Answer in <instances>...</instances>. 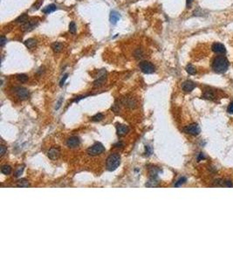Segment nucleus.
I'll list each match as a JSON object with an SVG mask.
<instances>
[{"instance_id":"nucleus-34","label":"nucleus","mask_w":233,"mask_h":262,"mask_svg":"<svg viewBox=\"0 0 233 262\" xmlns=\"http://www.w3.org/2000/svg\"><path fill=\"white\" fill-rule=\"evenodd\" d=\"M204 158H205L204 155L202 154V153H200V154L198 155V156H197V161L199 162V161H201L202 159H204Z\"/></svg>"},{"instance_id":"nucleus-27","label":"nucleus","mask_w":233,"mask_h":262,"mask_svg":"<svg viewBox=\"0 0 233 262\" xmlns=\"http://www.w3.org/2000/svg\"><path fill=\"white\" fill-rule=\"evenodd\" d=\"M135 57L136 59H141L143 57V53L141 49H137L135 52Z\"/></svg>"},{"instance_id":"nucleus-5","label":"nucleus","mask_w":233,"mask_h":262,"mask_svg":"<svg viewBox=\"0 0 233 262\" xmlns=\"http://www.w3.org/2000/svg\"><path fill=\"white\" fill-rule=\"evenodd\" d=\"M139 66H140V69L141 70V72L144 73V74H153V73L155 71V66H154L151 62H149V61L141 62Z\"/></svg>"},{"instance_id":"nucleus-32","label":"nucleus","mask_w":233,"mask_h":262,"mask_svg":"<svg viewBox=\"0 0 233 262\" xmlns=\"http://www.w3.org/2000/svg\"><path fill=\"white\" fill-rule=\"evenodd\" d=\"M0 150H1V156H4V154H5V152H6V148L4 146V145H2L1 147H0Z\"/></svg>"},{"instance_id":"nucleus-14","label":"nucleus","mask_w":233,"mask_h":262,"mask_svg":"<svg viewBox=\"0 0 233 262\" xmlns=\"http://www.w3.org/2000/svg\"><path fill=\"white\" fill-rule=\"evenodd\" d=\"M122 103L124 104V106L130 108H135L137 105V102L134 98H124L122 100Z\"/></svg>"},{"instance_id":"nucleus-24","label":"nucleus","mask_w":233,"mask_h":262,"mask_svg":"<svg viewBox=\"0 0 233 262\" xmlns=\"http://www.w3.org/2000/svg\"><path fill=\"white\" fill-rule=\"evenodd\" d=\"M27 19H28V17L26 14H23V15L19 16L17 18V20H16V22L17 23H25L26 21H27Z\"/></svg>"},{"instance_id":"nucleus-11","label":"nucleus","mask_w":233,"mask_h":262,"mask_svg":"<svg viewBox=\"0 0 233 262\" xmlns=\"http://www.w3.org/2000/svg\"><path fill=\"white\" fill-rule=\"evenodd\" d=\"M196 88V84L191 81V80H186L183 83L182 85V88L184 92H191L192 90H194V88Z\"/></svg>"},{"instance_id":"nucleus-29","label":"nucleus","mask_w":233,"mask_h":262,"mask_svg":"<svg viewBox=\"0 0 233 262\" xmlns=\"http://www.w3.org/2000/svg\"><path fill=\"white\" fill-rule=\"evenodd\" d=\"M23 170H24V167L23 166H20V167H18L15 171V174H14V176H15L16 177H18L22 173H23Z\"/></svg>"},{"instance_id":"nucleus-16","label":"nucleus","mask_w":233,"mask_h":262,"mask_svg":"<svg viewBox=\"0 0 233 262\" xmlns=\"http://www.w3.org/2000/svg\"><path fill=\"white\" fill-rule=\"evenodd\" d=\"M202 97H203L204 99H207V100H213V99L215 98V93H214V92H213L211 89L205 90L204 93H203Z\"/></svg>"},{"instance_id":"nucleus-1","label":"nucleus","mask_w":233,"mask_h":262,"mask_svg":"<svg viewBox=\"0 0 233 262\" xmlns=\"http://www.w3.org/2000/svg\"><path fill=\"white\" fill-rule=\"evenodd\" d=\"M211 66L214 72L218 74H223L227 71L229 67V61L225 56H216L211 62Z\"/></svg>"},{"instance_id":"nucleus-28","label":"nucleus","mask_w":233,"mask_h":262,"mask_svg":"<svg viewBox=\"0 0 233 262\" xmlns=\"http://www.w3.org/2000/svg\"><path fill=\"white\" fill-rule=\"evenodd\" d=\"M186 177H181L175 184V187H179V186H181V185H183V184H184L185 182H186Z\"/></svg>"},{"instance_id":"nucleus-25","label":"nucleus","mask_w":233,"mask_h":262,"mask_svg":"<svg viewBox=\"0 0 233 262\" xmlns=\"http://www.w3.org/2000/svg\"><path fill=\"white\" fill-rule=\"evenodd\" d=\"M103 117H104V115L101 113H99V114L95 115L94 116L92 117V121L93 122H100V121H101L103 119Z\"/></svg>"},{"instance_id":"nucleus-13","label":"nucleus","mask_w":233,"mask_h":262,"mask_svg":"<svg viewBox=\"0 0 233 262\" xmlns=\"http://www.w3.org/2000/svg\"><path fill=\"white\" fill-rule=\"evenodd\" d=\"M105 80H106V71L104 69H102V71H100V76L94 81V87H100V86L103 85Z\"/></svg>"},{"instance_id":"nucleus-17","label":"nucleus","mask_w":233,"mask_h":262,"mask_svg":"<svg viewBox=\"0 0 233 262\" xmlns=\"http://www.w3.org/2000/svg\"><path fill=\"white\" fill-rule=\"evenodd\" d=\"M17 187H25V188H26V187H29L30 186V184H29V181L26 179V178H21V179H19L17 182Z\"/></svg>"},{"instance_id":"nucleus-33","label":"nucleus","mask_w":233,"mask_h":262,"mask_svg":"<svg viewBox=\"0 0 233 262\" xmlns=\"http://www.w3.org/2000/svg\"><path fill=\"white\" fill-rule=\"evenodd\" d=\"M6 42H7V39H6L4 36H2V38H1V46H4V45Z\"/></svg>"},{"instance_id":"nucleus-26","label":"nucleus","mask_w":233,"mask_h":262,"mask_svg":"<svg viewBox=\"0 0 233 262\" xmlns=\"http://www.w3.org/2000/svg\"><path fill=\"white\" fill-rule=\"evenodd\" d=\"M69 31L73 34H74L76 32V25L74 22H71L69 24Z\"/></svg>"},{"instance_id":"nucleus-7","label":"nucleus","mask_w":233,"mask_h":262,"mask_svg":"<svg viewBox=\"0 0 233 262\" xmlns=\"http://www.w3.org/2000/svg\"><path fill=\"white\" fill-rule=\"evenodd\" d=\"M211 50L214 52V53H218V54H224L225 53H226V48H225V46H224L223 44H221V43H218V42H215L212 46H211Z\"/></svg>"},{"instance_id":"nucleus-37","label":"nucleus","mask_w":233,"mask_h":262,"mask_svg":"<svg viewBox=\"0 0 233 262\" xmlns=\"http://www.w3.org/2000/svg\"><path fill=\"white\" fill-rule=\"evenodd\" d=\"M191 3H192V0H186V4H187V6H188V7H189V6H190Z\"/></svg>"},{"instance_id":"nucleus-9","label":"nucleus","mask_w":233,"mask_h":262,"mask_svg":"<svg viewBox=\"0 0 233 262\" xmlns=\"http://www.w3.org/2000/svg\"><path fill=\"white\" fill-rule=\"evenodd\" d=\"M129 130H130L129 127L127 125H124V124H120V125H117V127H116L117 135L119 136H124L129 132Z\"/></svg>"},{"instance_id":"nucleus-4","label":"nucleus","mask_w":233,"mask_h":262,"mask_svg":"<svg viewBox=\"0 0 233 262\" xmlns=\"http://www.w3.org/2000/svg\"><path fill=\"white\" fill-rule=\"evenodd\" d=\"M14 93H15L16 96L21 100V101H25L26 99L29 98V91L27 88H23V87H17V88H14Z\"/></svg>"},{"instance_id":"nucleus-22","label":"nucleus","mask_w":233,"mask_h":262,"mask_svg":"<svg viewBox=\"0 0 233 262\" xmlns=\"http://www.w3.org/2000/svg\"><path fill=\"white\" fill-rule=\"evenodd\" d=\"M1 172L4 175H10L12 173V167L10 165H3L1 168Z\"/></svg>"},{"instance_id":"nucleus-31","label":"nucleus","mask_w":233,"mask_h":262,"mask_svg":"<svg viewBox=\"0 0 233 262\" xmlns=\"http://www.w3.org/2000/svg\"><path fill=\"white\" fill-rule=\"evenodd\" d=\"M227 111H228L229 114H233V101L230 103L229 107L227 108Z\"/></svg>"},{"instance_id":"nucleus-20","label":"nucleus","mask_w":233,"mask_h":262,"mask_svg":"<svg viewBox=\"0 0 233 262\" xmlns=\"http://www.w3.org/2000/svg\"><path fill=\"white\" fill-rule=\"evenodd\" d=\"M36 44H37V41L34 39H26L25 41V45L29 49H32L34 46H36Z\"/></svg>"},{"instance_id":"nucleus-10","label":"nucleus","mask_w":233,"mask_h":262,"mask_svg":"<svg viewBox=\"0 0 233 262\" xmlns=\"http://www.w3.org/2000/svg\"><path fill=\"white\" fill-rule=\"evenodd\" d=\"M38 25V21L36 20H30V21H26L25 23H24L23 26H22V30L25 31H31L32 29H34Z\"/></svg>"},{"instance_id":"nucleus-2","label":"nucleus","mask_w":233,"mask_h":262,"mask_svg":"<svg viewBox=\"0 0 233 262\" xmlns=\"http://www.w3.org/2000/svg\"><path fill=\"white\" fill-rule=\"evenodd\" d=\"M121 164V155L118 153H114L110 155L108 159H107V169L109 171H114Z\"/></svg>"},{"instance_id":"nucleus-15","label":"nucleus","mask_w":233,"mask_h":262,"mask_svg":"<svg viewBox=\"0 0 233 262\" xmlns=\"http://www.w3.org/2000/svg\"><path fill=\"white\" fill-rule=\"evenodd\" d=\"M121 18V15L116 12H111L110 13V21L112 24H116L117 21H119V19Z\"/></svg>"},{"instance_id":"nucleus-21","label":"nucleus","mask_w":233,"mask_h":262,"mask_svg":"<svg viewBox=\"0 0 233 262\" xmlns=\"http://www.w3.org/2000/svg\"><path fill=\"white\" fill-rule=\"evenodd\" d=\"M186 72L190 75H194V74H197V70H196L195 66H192L191 64H189L186 66Z\"/></svg>"},{"instance_id":"nucleus-19","label":"nucleus","mask_w":233,"mask_h":262,"mask_svg":"<svg viewBox=\"0 0 233 262\" xmlns=\"http://www.w3.org/2000/svg\"><path fill=\"white\" fill-rule=\"evenodd\" d=\"M56 9H57V7H56L55 4H50V5H47V7H45V8L42 10V12H43L44 13H46V14H49V13H51V12H53Z\"/></svg>"},{"instance_id":"nucleus-3","label":"nucleus","mask_w":233,"mask_h":262,"mask_svg":"<svg viewBox=\"0 0 233 262\" xmlns=\"http://www.w3.org/2000/svg\"><path fill=\"white\" fill-rule=\"evenodd\" d=\"M105 151V147L100 142H96L87 150V154L92 156L102 154Z\"/></svg>"},{"instance_id":"nucleus-6","label":"nucleus","mask_w":233,"mask_h":262,"mask_svg":"<svg viewBox=\"0 0 233 262\" xmlns=\"http://www.w3.org/2000/svg\"><path fill=\"white\" fill-rule=\"evenodd\" d=\"M183 131L186 134L191 135V136H197V135H199L201 129H200V127L198 126L197 123H191L186 126L183 128Z\"/></svg>"},{"instance_id":"nucleus-18","label":"nucleus","mask_w":233,"mask_h":262,"mask_svg":"<svg viewBox=\"0 0 233 262\" xmlns=\"http://www.w3.org/2000/svg\"><path fill=\"white\" fill-rule=\"evenodd\" d=\"M63 48V45L60 42H54L52 44V49L53 50L54 53H60Z\"/></svg>"},{"instance_id":"nucleus-35","label":"nucleus","mask_w":233,"mask_h":262,"mask_svg":"<svg viewBox=\"0 0 233 262\" xmlns=\"http://www.w3.org/2000/svg\"><path fill=\"white\" fill-rule=\"evenodd\" d=\"M62 101H63V98L61 97L60 99V101H58V104H57V107H56V109H59V108H60V106H61V103H62Z\"/></svg>"},{"instance_id":"nucleus-8","label":"nucleus","mask_w":233,"mask_h":262,"mask_svg":"<svg viewBox=\"0 0 233 262\" xmlns=\"http://www.w3.org/2000/svg\"><path fill=\"white\" fill-rule=\"evenodd\" d=\"M80 144V140L77 136H71L70 138L67 139L66 141V145L67 147L74 149V148H77L78 146Z\"/></svg>"},{"instance_id":"nucleus-12","label":"nucleus","mask_w":233,"mask_h":262,"mask_svg":"<svg viewBox=\"0 0 233 262\" xmlns=\"http://www.w3.org/2000/svg\"><path fill=\"white\" fill-rule=\"evenodd\" d=\"M60 155V150L59 148L57 147H52L50 149V150L48 151V157L52 160H55L57 159Z\"/></svg>"},{"instance_id":"nucleus-36","label":"nucleus","mask_w":233,"mask_h":262,"mask_svg":"<svg viewBox=\"0 0 233 262\" xmlns=\"http://www.w3.org/2000/svg\"><path fill=\"white\" fill-rule=\"evenodd\" d=\"M146 153H149V155L151 154V149L149 146H146Z\"/></svg>"},{"instance_id":"nucleus-30","label":"nucleus","mask_w":233,"mask_h":262,"mask_svg":"<svg viewBox=\"0 0 233 262\" xmlns=\"http://www.w3.org/2000/svg\"><path fill=\"white\" fill-rule=\"evenodd\" d=\"M67 77H68V74H66L63 76V78L61 79V80H60V87H62L63 85H64V83H65V81H66V80L67 79Z\"/></svg>"},{"instance_id":"nucleus-23","label":"nucleus","mask_w":233,"mask_h":262,"mask_svg":"<svg viewBox=\"0 0 233 262\" xmlns=\"http://www.w3.org/2000/svg\"><path fill=\"white\" fill-rule=\"evenodd\" d=\"M16 78H17V80L19 82H21V83H25V82H26L27 80H28V76H27L26 74H17Z\"/></svg>"}]
</instances>
